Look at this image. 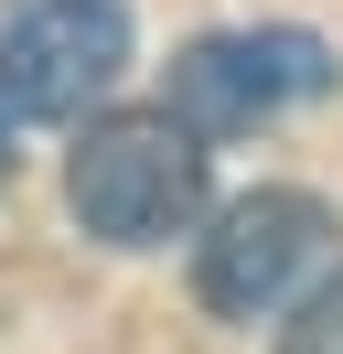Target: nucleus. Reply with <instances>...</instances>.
I'll return each instance as SVG.
<instances>
[{
  "instance_id": "obj_1",
  "label": "nucleus",
  "mask_w": 343,
  "mask_h": 354,
  "mask_svg": "<svg viewBox=\"0 0 343 354\" xmlns=\"http://www.w3.org/2000/svg\"><path fill=\"white\" fill-rule=\"evenodd\" d=\"M64 204L97 247H172L214 215V151L172 108H97L64 151Z\"/></svg>"
},
{
  "instance_id": "obj_5",
  "label": "nucleus",
  "mask_w": 343,
  "mask_h": 354,
  "mask_svg": "<svg viewBox=\"0 0 343 354\" xmlns=\"http://www.w3.org/2000/svg\"><path fill=\"white\" fill-rule=\"evenodd\" d=\"M279 354H343V268L333 279H311L290 301V322H279Z\"/></svg>"
},
{
  "instance_id": "obj_4",
  "label": "nucleus",
  "mask_w": 343,
  "mask_h": 354,
  "mask_svg": "<svg viewBox=\"0 0 343 354\" xmlns=\"http://www.w3.org/2000/svg\"><path fill=\"white\" fill-rule=\"evenodd\" d=\"M129 75V0H33L0 32V118H97Z\"/></svg>"
},
{
  "instance_id": "obj_2",
  "label": "nucleus",
  "mask_w": 343,
  "mask_h": 354,
  "mask_svg": "<svg viewBox=\"0 0 343 354\" xmlns=\"http://www.w3.org/2000/svg\"><path fill=\"white\" fill-rule=\"evenodd\" d=\"M333 236H343V215L322 194L257 183V194L214 204V215L193 225V301H204L214 322H268V311H290L300 290L322 279Z\"/></svg>"
},
{
  "instance_id": "obj_6",
  "label": "nucleus",
  "mask_w": 343,
  "mask_h": 354,
  "mask_svg": "<svg viewBox=\"0 0 343 354\" xmlns=\"http://www.w3.org/2000/svg\"><path fill=\"white\" fill-rule=\"evenodd\" d=\"M0 172H11V118H0Z\"/></svg>"
},
{
  "instance_id": "obj_3",
  "label": "nucleus",
  "mask_w": 343,
  "mask_h": 354,
  "mask_svg": "<svg viewBox=\"0 0 343 354\" xmlns=\"http://www.w3.org/2000/svg\"><path fill=\"white\" fill-rule=\"evenodd\" d=\"M333 75L343 65H333L322 32H300V22H236V32H193V44L161 65V108L214 151V140H247V129H268V118L311 108Z\"/></svg>"
}]
</instances>
